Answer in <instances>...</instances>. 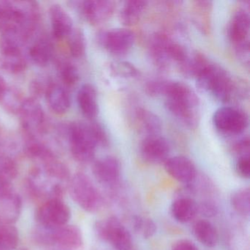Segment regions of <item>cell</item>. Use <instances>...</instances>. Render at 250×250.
Wrapping results in <instances>:
<instances>
[{
  "label": "cell",
  "mask_w": 250,
  "mask_h": 250,
  "mask_svg": "<svg viewBox=\"0 0 250 250\" xmlns=\"http://www.w3.org/2000/svg\"><path fill=\"white\" fill-rule=\"evenodd\" d=\"M54 47L49 38L43 36L39 38L30 46L29 55L33 62L39 66H46L53 55Z\"/></svg>",
  "instance_id": "ffe728a7"
},
{
  "label": "cell",
  "mask_w": 250,
  "mask_h": 250,
  "mask_svg": "<svg viewBox=\"0 0 250 250\" xmlns=\"http://www.w3.org/2000/svg\"><path fill=\"white\" fill-rule=\"evenodd\" d=\"M198 204L188 196H181L172 202L171 213L180 223H187L194 219L198 213Z\"/></svg>",
  "instance_id": "e0dca14e"
},
{
  "label": "cell",
  "mask_w": 250,
  "mask_h": 250,
  "mask_svg": "<svg viewBox=\"0 0 250 250\" xmlns=\"http://www.w3.org/2000/svg\"><path fill=\"white\" fill-rule=\"evenodd\" d=\"M201 91L208 93L222 102H229L235 98L245 97V84L233 77L222 66L208 61L195 77Z\"/></svg>",
  "instance_id": "7a4b0ae2"
},
{
  "label": "cell",
  "mask_w": 250,
  "mask_h": 250,
  "mask_svg": "<svg viewBox=\"0 0 250 250\" xmlns=\"http://www.w3.org/2000/svg\"><path fill=\"white\" fill-rule=\"evenodd\" d=\"M52 34L57 39L68 37L71 34L73 28V20L71 16L64 9L63 7L55 4L49 9Z\"/></svg>",
  "instance_id": "2e32d148"
},
{
  "label": "cell",
  "mask_w": 250,
  "mask_h": 250,
  "mask_svg": "<svg viewBox=\"0 0 250 250\" xmlns=\"http://www.w3.org/2000/svg\"><path fill=\"white\" fill-rule=\"evenodd\" d=\"M61 77L62 83L67 86L77 84L80 79V74L77 67L71 63H65L61 68Z\"/></svg>",
  "instance_id": "1f68e13d"
},
{
  "label": "cell",
  "mask_w": 250,
  "mask_h": 250,
  "mask_svg": "<svg viewBox=\"0 0 250 250\" xmlns=\"http://www.w3.org/2000/svg\"><path fill=\"white\" fill-rule=\"evenodd\" d=\"M8 88H9V86L7 84L5 79L0 75V102L3 99L4 96L8 91Z\"/></svg>",
  "instance_id": "ab89813d"
},
{
  "label": "cell",
  "mask_w": 250,
  "mask_h": 250,
  "mask_svg": "<svg viewBox=\"0 0 250 250\" xmlns=\"http://www.w3.org/2000/svg\"><path fill=\"white\" fill-rule=\"evenodd\" d=\"M11 192L10 181L0 178V198L8 195Z\"/></svg>",
  "instance_id": "f35d334b"
},
{
  "label": "cell",
  "mask_w": 250,
  "mask_h": 250,
  "mask_svg": "<svg viewBox=\"0 0 250 250\" xmlns=\"http://www.w3.org/2000/svg\"><path fill=\"white\" fill-rule=\"evenodd\" d=\"M250 15L246 10L240 9L235 13L229 21L228 36L235 48L240 61L250 63Z\"/></svg>",
  "instance_id": "277c9868"
},
{
  "label": "cell",
  "mask_w": 250,
  "mask_h": 250,
  "mask_svg": "<svg viewBox=\"0 0 250 250\" xmlns=\"http://www.w3.org/2000/svg\"><path fill=\"white\" fill-rule=\"evenodd\" d=\"M24 100L17 90L9 87L0 104H2L4 107L9 112L19 113Z\"/></svg>",
  "instance_id": "4dcf8cb0"
},
{
  "label": "cell",
  "mask_w": 250,
  "mask_h": 250,
  "mask_svg": "<svg viewBox=\"0 0 250 250\" xmlns=\"http://www.w3.org/2000/svg\"><path fill=\"white\" fill-rule=\"evenodd\" d=\"M135 118L139 127L147 136L159 135L162 122L157 115L147 109L139 108L136 110Z\"/></svg>",
  "instance_id": "cb8c5ba5"
},
{
  "label": "cell",
  "mask_w": 250,
  "mask_h": 250,
  "mask_svg": "<svg viewBox=\"0 0 250 250\" xmlns=\"http://www.w3.org/2000/svg\"><path fill=\"white\" fill-rule=\"evenodd\" d=\"M212 2L210 1H197L194 2V22L203 32L210 30V14H211Z\"/></svg>",
  "instance_id": "484cf974"
},
{
  "label": "cell",
  "mask_w": 250,
  "mask_h": 250,
  "mask_svg": "<svg viewBox=\"0 0 250 250\" xmlns=\"http://www.w3.org/2000/svg\"><path fill=\"white\" fill-rule=\"evenodd\" d=\"M219 211V208L216 203L211 200H205L198 204V212L208 218L213 217Z\"/></svg>",
  "instance_id": "d590c367"
},
{
  "label": "cell",
  "mask_w": 250,
  "mask_h": 250,
  "mask_svg": "<svg viewBox=\"0 0 250 250\" xmlns=\"http://www.w3.org/2000/svg\"><path fill=\"white\" fill-rule=\"evenodd\" d=\"M18 241L17 229L11 225L0 223V250H14Z\"/></svg>",
  "instance_id": "83f0119b"
},
{
  "label": "cell",
  "mask_w": 250,
  "mask_h": 250,
  "mask_svg": "<svg viewBox=\"0 0 250 250\" xmlns=\"http://www.w3.org/2000/svg\"><path fill=\"white\" fill-rule=\"evenodd\" d=\"M70 194L82 208L88 212L97 211L103 204L100 193L91 180L83 173L77 174L71 180Z\"/></svg>",
  "instance_id": "5b68a950"
},
{
  "label": "cell",
  "mask_w": 250,
  "mask_h": 250,
  "mask_svg": "<svg viewBox=\"0 0 250 250\" xmlns=\"http://www.w3.org/2000/svg\"><path fill=\"white\" fill-rule=\"evenodd\" d=\"M0 68L10 74H20L27 68V61L22 52L0 53Z\"/></svg>",
  "instance_id": "d4e9b609"
},
{
  "label": "cell",
  "mask_w": 250,
  "mask_h": 250,
  "mask_svg": "<svg viewBox=\"0 0 250 250\" xmlns=\"http://www.w3.org/2000/svg\"><path fill=\"white\" fill-rule=\"evenodd\" d=\"M192 232L196 239L205 247L212 248L219 242V234L216 228L206 219L197 221L193 225Z\"/></svg>",
  "instance_id": "7402d4cb"
},
{
  "label": "cell",
  "mask_w": 250,
  "mask_h": 250,
  "mask_svg": "<svg viewBox=\"0 0 250 250\" xmlns=\"http://www.w3.org/2000/svg\"><path fill=\"white\" fill-rule=\"evenodd\" d=\"M17 172L14 161L8 157H0V178L10 181L16 176Z\"/></svg>",
  "instance_id": "d6a6232c"
},
{
  "label": "cell",
  "mask_w": 250,
  "mask_h": 250,
  "mask_svg": "<svg viewBox=\"0 0 250 250\" xmlns=\"http://www.w3.org/2000/svg\"><path fill=\"white\" fill-rule=\"evenodd\" d=\"M147 1L129 0L124 2L120 11V20L124 25L133 26L139 22L147 8Z\"/></svg>",
  "instance_id": "603a6c76"
},
{
  "label": "cell",
  "mask_w": 250,
  "mask_h": 250,
  "mask_svg": "<svg viewBox=\"0 0 250 250\" xmlns=\"http://www.w3.org/2000/svg\"><path fill=\"white\" fill-rule=\"evenodd\" d=\"M71 211L66 204L59 199H51L38 211V220L41 225L49 229L65 226L69 220Z\"/></svg>",
  "instance_id": "9c48e42d"
},
{
  "label": "cell",
  "mask_w": 250,
  "mask_h": 250,
  "mask_svg": "<svg viewBox=\"0 0 250 250\" xmlns=\"http://www.w3.org/2000/svg\"><path fill=\"white\" fill-rule=\"evenodd\" d=\"M77 102L82 113L89 119H93L99 113L97 93L90 84L82 86L77 94Z\"/></svg>",
  "instance_id": "d6986e66"
},
{
  "label": "cell",
  "mask_w": 250,
  "mask_h": 250,
  "mask_svg": "<svg viewBox=\"0 0 250 250\" xmlns=\"http://www.w3.org/2000/svg\"><path fill=\"white\" fill-rule=\"evenodd\" d=\"M134 229L144 238L153 237L157 230L156 223L150 218L134 216L132 220Z\"/></svg>",
  "instance_id": "f546056e"
},
{
  "label": "cell",
  "mask_w": 250,
  "mask_h": 250,
  "mask_svg": "<svg viewBox=\"0 0 250 250\" xmlns=\"http://www.w3.org/2000/svg\"><path fill=\"white\" fill-rule=\"evenodd\" d=\"M95 178L103 185L112 186L119 181L121 165L114 156H106L95 162L93 167Z\"/></svg>",
  "instance_id": "5bb4252c"
},
{
  "label": "cell",
  "mask_w": 250,
  "mask_h": 250,
  "mask_svg": "<svg viewBox=\"0 0 250 250\" xmlns=\"http://www.w3.org/2000/svg\"><path fill=\"white\" fill-rule=\"evenodd\" d=\"M68 140L73 156L80 162L93 160L99 146L93 124L74 122L68 128Z\"/></svg>",
  "instance_id": "3957f363"
},
{
  "label": "cell",
  "mask_w": 250,
  "mask_h": 250,
  "mask_svg": "<svg viewBox=\"0 0 250 250\" xmlns=\"http://www.w3.org/2000/svg\"><path fill=\"white\" fill-rule=\"evenodd\" d=\"M21 125L30 137L40 134L44 129L45 113L43 107L34 98L24 99L20 108Z\"/></svg>",
  "instance_id": "30bf717a"
},
{
  "label": "cell",
  "mask_w": 250,
  "mask_h": 250,
  "mask_svg": "<svg viewBox=\"0 0 250 250\" xmlns=\"http://www.w3.org/2000/svg\"><path fill=\"white\" fill-rule=\"evenodd\" d=\"M166 172L178 182L189 185L195 181L197 171L195 165L187 157H169L164 163Z\"/></svg>",
  "instance_id": "7c38bea8"
},
{
  "label": "cell",
  "mask_w": 250,
  "mask_h": 250,
  "mask_svg": "<svg viewBox=\"0 0 250 250\" xmlns=\"http://www.w3.org/2000/svg\"><path fill=\"white\" fill-rule=\"evenodd\" d=\"M232 151L237 156H240L250 155V139L248 137L240 139L232 146Z\"/></svg>",
  "instance_id": "8d00e7d4"
},
{
  "label": "cell",
  "mask_w": 250,
  "mask_h": 250,
  "mask_svg": "<svg viewBox=\"0 0 250 250\" xmlns=\"http://www.w3.org/2000/svg\"><path fill=\"white\" fill-rule=\"evenodd\" d=\"M142 157L153 165L165 163L169 158L170 146L169 142L159 135L147 136L140 145Z\"/></svg>",
  "instance_id": "8fae6325"
},
{
  "label": "cell",
  "mask_w": 250,
  "mask_h": 250,
  "mask_svg": "<svg viewBox=\"0 0 250 250\" xmlns=\"http://www.w3.org/2000/svg\"><path fill=\"white\" fill-rule=\"evenodd\" d=\"M96 231L99 238L116 250H131L132 238L127 228L115 216L97 222Z\"/></svg>",
  "instance_id": "52a82bcc"
},
{
  "label": "cell",
  "mask_w": 250,
  "mask_h": 250,
  "mask_svg": "<svg viewBox=\"0 0 250 250\" xmlns=\"http://www.w3.org/2000/svg\"><path fill=\"white\" fill-rule=\"evenodd\" d=\"M21 201L19 196L10 193L0 198V223L11 225L21 213Z\"/></svg>",
  "instance_id": "44dd1931"
},
{
  "label": "cell",
  "mask_w": 250,
  "mask_h": 250,
  "mask_svg": "<svg viewBox=\"0 0 250 250\" xmlns=\"http://www.w3.org/2000/svg\"><path fill=\"white\" fill-rule=\"evenodd\" d=\"M157 96L166 98L168 112L190 129L197 128L200 121V101L194 90L183 82L158 80Z\"/></svg>",
  "instance_id": "6da1fadb"
},
{
  "label": "cell",
  "mask_w": 250,
  "mask_h": 250,
  "mask_svg": "<svg viewBox=\"0 0 250 250\" xmlns=\"http://www.w3.org/2000/svg\"><path fill=\"white\" fill-rule=\"evenodd\" d=\"M116 4L109 0H88L81 2L82 13L92 24H100L112 17Z\"/></svg>",
  "instance_id": "4fadbf2b"
},
{
  "label": "cell",
  "mask_w": 250,
  "mask_h": 250,
  "mask_svg": "<svg viewBox=\"0 0 250 250\" xmlns=\"http://www.w3.org/2000/svg\"><path fill=\"white\" fill-rule=\"evenodd\" d=\"M68 37V47L74 58H80L86 50V40L84 33L80 29L73 30Z\"/></svg>",
  "instance_id": "f1b7e54d"
},
{
  "label": "cell",
  "mask_w": 250,
  "mask_h": 250,
  "mask_svg": "<svg viewBox=\"0 0 250 250\" xmlns=\"http://www.w3.org/2000/svg\"><path fill=\"white\" fill-rule=\"evenodd\" d=\"M98 39L99 43L109 53L122 56L132 48L135 42V35L128 29H111L99 33Z\"/></svg>",
  "instance_id": "ba28073f"
},
{
  "label": "cell",
  "mask_w": 250,
  "mask_h": 250,
  "mask_svg": "<svg viewBox=\"0 0 250 250\" xmlns=\"http://www.w3.org/2000/svg\"><path fill=\"white\" fill-rule=\"evenodd\" d=\"M52 243L61 250H79L83 246V235L77 227L65 225L54 229Z\"/></svg>",
  "instance_id": "9a60e30c"
},
{
  "label": "cell",
  "mask_w": 250,
  "mask_h": 250,
  "mask_svg": "<svg viewBox=\"0 0 250 250\" xmlns=\"http://www.w3.org/2000/svg\"><path fill=\"white\" fill-rule=\"evenodd\" d=\"M112 72L115 73V75L119 77L131 78L138 75V71L137 68L132 65L126 62H115L111 65Z\"/></svg>",
  "instance_id": "836d02e7"
},
{
  "label": "cell",
  "mask_w": 250,
  "mask_h": 250,
  "mask_svg": "<svg viewBox=\"0 0 250 250\" xmlns=\"http://www.w3.org/2000/svg\"><path fill=\"white\" fill-rule=\"evenodd\" d=\"M171 250H199L197 246L187 239H181L174 243Z\"/></svg>",
  "instance_id": "74e56055"
},
{
  "label": "cell",
  "mask_w": 250,
  "mask_h": 250,
  "mask_svg": "<svg viewBox=\"0 0 250 250\" xmlns=\"http://www.w3.org/2000/svg\"><path fill=\"white\" fill-rule=\"evenodd\" d=\"M45 95L49 107L55 113L62 115L68 112L71 106V98L62 86L50 83Z\"/></svg>",
  "instance_id": "ac0fdd59"
},
{
  "label": "cell",
  "mask_w": 250,
  "mask_h": 250,
  "mask_svg": "<svg viewBox=\"0 0 250 250\" xmlns=\"http://www.w3.org/2000/svg\"><path fill=\"white\" fill-rule=\"evenodd\" d=\"M232 208L238 214L249 216L250 213V190L249 188H241L232 193L230 197Z\"/></svg>",
  "instance_id": "4316f807"
},
{
  "label": "cell",
  "mask_w": 250,
  "mask_h": 250,
  "mask_svg": "<svg viewBox=\"0 0 250 250\" xmlns=\"http://www.w3.org/2000/svg\"><path fill=\"white\" fill-rule=\"evenodd\" d=\"M235 171L242 178L248 179L250 176V155L240 156L237 158L235 162Z\"/></svg>",
  "instance_id": "e575fe53"
},
{
  "label": "cell",
  "mask_w": 250,
  "mask_h": 250,
  "mask_svg": "<svg viewBox=\"0 0 250 250\" xmlns=\"http://www.w3.org/2000/svg\"><path fill=\"white\" fill-rule=\"evenodd\" d=\"M215 128L227 136L240 135L248 126V117L244 111L232 106L219 108L213 114Z\"/></svg>",
  "instance_id": "8992f818"
}]
</instances>
